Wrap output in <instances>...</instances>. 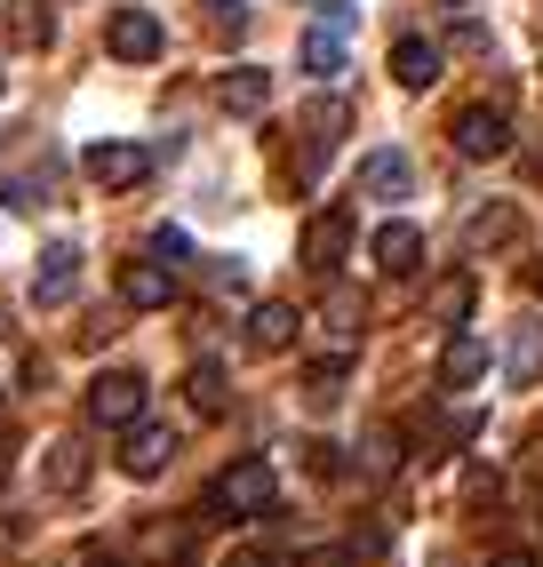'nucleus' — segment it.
Wrapping results in <instances>:
<instances>
[{
  "label": "nucleus",
  "instance_id": "473e14b6",
  "mask_svg": "<svg viewBox=\"0 0 543 567\" xmlns=\"http://www.w3.org/2000/svg\"><path fill=\"white\" fill-rule=\"evenodd\" d=\"M448 9H463V0H448Z\"/></svg>",
  "mask_w": 543,
  "mask_h": 567
},
{
  "label": "nucleus",
  "instance_id": "5701e85b",
  "mask_svg": "<svg viewBox=\"0 0 543 567\" xmlns=\"http://www.w3.org/2000/svg\"><path fill=\"white\" fill-rule=\"evenodd\" d=\"M512 233H520V208H512V200H495V208H480L472 224H463V248H503Z\"/></svg>",
  "mask_w": 543,
  "mask_h": 567
},
{
  "label": "nucleus",
  "instance_id": "9d476101",
  "mask_svg": "<svg viewBox=\"0 0 543 567\" xmlns=\"http://www.w3.org/2000/svg\"><path fill=\"white\" fill-rule=\"evenodd\" d=\"M368 256H376V272H392V280H416V272H423V233L392 216V224H376Z\"/></svg>",
  "mask_w": 543,
  "mask_h": 567
},
{
  "label": "nucleus",
  "instance_id": "a211bd4d",
  "mask_svg": "<svg viewBox=\"0 0 543 567\" xmlns=\"http://www.w3.org/2000/svg\"><path fill=\"white\" fill-rule=\"evenodd\" d=\"M41 480H49V496H81V480H89V447H81V440H49Z\"/></svg>",
  "mask_w": 543,
  "mask_h": 567
},
{
  "label": "nucleus",
  "instance_id": "a878e982",
  "mask_svg": "<svg viewBox=\"0 0 543 567\" xmlns=\"http://www.w3.org/2000/svg\"><path fill=\"white\" fill-rule=\"evenodd\" d=\"M224 567H288V559L264 551V544H240V551H224Z\"/></svg>",
  "mask_w": 543,
  "mask_h": 567
},
{
  "label": "nucleus",
  "instance_id": "6ab92c4d",
  "mask_svg": "<svg viewBox=\"0 0 543 567\" xmlns=\"http://www.w3.org/2000/svg\"><path fill=\"white\" fill-rule=\"evenodd\" d=\"M392 81H400V89H432V81H440V49L416 41V32H408V41H392Z\"/></svg>",
  "mask_w": 543,
  "mask_h": 567
},
{
  "label": "nucleus",
  "instance_id": "1a4fd4ad",
  "mask_svg": "<svg viewBox=\"0 0 543 567\" xmlns=\"http://www.w3.org/2000/svg\"><path fill=\"white\" fill-rule=\"evenodd\" d=\"M216 104L232 112V121H264V104H272V72H264V64H232V72H216Z\"/></svg>",
  "mask_w": 543,
  "mask_h": 567
},
{
  "label": "nucleus",
  "instance_id": "0eeeda50",
  "mask_svg": "<svg viewBox=\"0 0 543 567\" xmlns=\"http://www.w3.org/2000/svg\"><path fill=\"white\" fill-rule=\"evenodd\" d=\"M72 288H81V248H72V240H49L41 264H32V305L57 312V305H72Z\"/></svg>",
  "mask_w": 543,
  "mask_h": 567
},
{
  "label": "nucleus",
  "instance_id": "9b49d317",
  "mask_svg": "<svg viewBox=\"0 0 543 567\" xmlns=\"http://www.w3.org/2000/svg\"><path fill=\"white\" fill-rule=\"evenodd\" d=\"M360 193H368V200H408V193H416V161L400 153V144L368 153V161H360Z\"/></svg>",
  "mask_w": 543,
  "mask_h": 567
},
{
  "label": "nucleus",
  "instance_id": "7ed1b4c3",
  "mask_svg": "<svg viewBox=\"0 0 543 567\" xmlns=\"http://www.w3.org/2000/svg\"><path fill=\"white\" fill-rule=\"evenodd\" d=\"M144 408H152V384H144L136 368H104L96 384H89V415H96V424H112V432L136 424Z\"/></svg>",
  "mask_w": 543,
  "mask_h": 567
},
{
  "label": "nucleus",
  "instance_id": "20e7f679",
  "mask_svg": "<svg viewBox=\"0 0 543 567\" xmlns=\"http://www.w3.org/2000/svg\"><path fill=\"white\" fill-rule=\"evenodd\" d=\"M176 464V432L152 424V415H136V424H121V472L129 480H161Z\"/></svg>",
  "mask_w": 543,
  "mask_h": 567
},
{
  "label": "nucleus",
  "instance_id": "dca6fc26",
  "mask_svg": "<svg viewBox=\"0 0 543 567\" xmlns=\"http://www.w3.org/2000/svg\"><path fill=\"white\" fill-rule=\"evenodd\" d=\"M360 320H368V296L336 280V288H328V305H320V328H328V344H336V352H352V344H360Z\"/></svg>",
  "mask_w": 543,
  "mask_h": 567
},
{
  "label": "nucleus",
  "instance_id": "c85d7f7f",
  "mask_svg": "<svg viewBox=\"0 0 543 567\" xmlns=\"http://www.w3.org/2000/svg\"><path fill=\"white\" fill-rule=\"evenodd\" d=\"M152 256H168V264H176V256H192V240L176 233V224H161V233H152Z\"/></svg>",
  "mask_w": 543,
  "mask_h": 567
},
{
  "label": "nucleus",
  "instance_id": "393cba45",
  "mask_svg": "<svg viewBox=\"0 0 543 567\" xmlns=\"http://www.w3.org/2000/svg\"><path fill=\"white\" fill-rule=\"evenodd\" d=\"M201 9H208V24L224 32V41H240V32H248V0H201Z\"/></svg>",
  "mask_w": 543,
  "mask_h": 567
},
{
  "label": "nucleus",
  "instance_id": "4be33fe9",
  "mask_svg": "<svg viewBox=\"0 0 543 567\" xmlns=\"http://www.w3.org/2000/svg\"><path fill=\"white\" fill-rule=\"evenodd\" d=\"M472 296H480V280H472V272H448V280L432 288V305H423V312H432L440 328H463V320H472Z\"/></svg>",
  "mask_w": 543,
  "mask_h": 567
},
{
  "label": "nucleus",
  "instance_id": "6e6552de",
  "mask_svg": "<svg viewBox=\"0 0 543 567\" xmlns=\"http://www.w3.org/2000/svg\"><path fill=\"white\" fill-rule=\"evenodd\" d=\"M81 168H89V184H104V193H129V184L152 176V153L144 144H89Z\"/></svg>",
  "mask_w": 543,
  "mask_h": 567
},
{
  "label": "nucleus",
  "instance_id": "f3484780",
  "mask_svg": "<svg viewBox=\"0 0 543 567\" xmlns=\"http://www.w3.org/2000/svg\"><path fill=\"white\" fill-rule=\"evenodd\" d=\"M184 551H192V527L184 519H152L136 536V567H176Z\"/></svg>",
  "mask_w": 543,
  "mask_h": 567
},
{
  "label": "nucleus",
  "instance_id": "7c9ffc66",
  "mask_svg": "<svg viewBox=\"0 0 543 567\" xmlns=\"http://www.w3.org/2000/svg\"><path fill=\"white\" fill-rule=\"evenodd\" d=\"M89 567H121V559H89Z\"/></svg>",
  "mask_w": 543,
  "mask_h": 567
},
{
  "label": "nucleus",
  "instance_id": "2f4dec72",
  "mask_svg": "<svg viewBox=\"0 0 543 567\" xmlns=\"http://www.w3.org/2000/svg\"><path fill=\"white\" fill-rule=\"evenodd\" d=\"M535 288H543V264H535Z\"/></svg>",
  "mask_w": 543,
  "mask_h": 567
},
{
  "label": "nucleus",
  "instance_id": "f8f14e48",
  "mask_svg": "<svg viewBox=\"0 0 543 567\" xmlns=\"http://www.w3.org/2000/svg\"><path fill=\"white\" fill-rule=\"evenodd\" d=\"M344 248H352V216H344V208H328V216L304 224V264H313V272H336Z\"/></svg>",
  "mask_w": 543,
  "mask_h": 567
},
{
  "label": "nucleus",
  "instance_id": "f257e3e1",
  "mask_svg": "<svg viewBox=\"0 0 543 567\" xmlns=\"http://www.w3.org/2000/svg\"><path fill=\"white\" fill-rule=\"evenodd\" d=\"M352 32H360L352 0H320L313 32H304V72H313V81H336V72L352 64Z\"/></svg>",
  "mask_w": 543,
  "mask_h": 567
},
{
  "label": "nucleus",
  "instance_id": "ddd939ff",
  "mask_svg": "<svg viewBox=\"0 0 543 567\" xmlns=\"http://www.w3.org/2000/svg\"><path fill=\"white\" fill-rule=\"evenodd\" d=\"M480 375H488V344H480L472 328H455L448 344H440V384H448V392H472Z\"/></svg>",
  "mask_w": 543,
  "mask_h": 567
},
{
  "label": "nucleus",
  "instance_id": "bb28decb",
  "mask_svg": "<svg viewBox=\"0 0 543 567\" xmlns=\"http://www.w3.org/2000/svg\"><path fill=\"white\" fill-rule=\"evenodd\" d=\"M392 464H400V440L376 432V440H368V472H392Z\"/></svg>",
  "mask_w": 543,
  "mask_h": 567
},
{
  "label": "nucleus",
  "instance_id": "423d86ee",
  "mask_svg": "<svg viewBox=\"0 0 543 567\" xmlns=\"http://www.w3.org/2000/svg\"><path fill=\"white\" fill-rule=\"evenodd\" d=\"M455 153L463 161H503V153H512V121H503V112L495 104H472V112H455Z\"/></svg>",
  "mask_w": 543,
  "mask_h": 567
},
{
  "label": "nucleus",
  "instance_id": "2eb2a0df",
  "mask_svg": "<svg viewBox=\"0 0 543 567\" xmlns=\"http://www.w3.org/2000/svg\"><path fill=\"white\" fill-rule=\"evenodd\" d=\"M121 305L168 312V305H176V272H168V264H129V272H121Z\"/></svg>",
  "mask_w": 543,
  "mask_h": 567
},
{
  "label": "nucleus",
  "instance_id": "412c9836",
  "mask_svg": "<svg viewBox=\"0 0 543 567\" xmlns=\"http://www.w3.org/2000/svg\"><path fill=\"white\" fill-rule=\"evenodd\" d=\"M184 400H192V415H208V424H216V415L232 408V392H224V368H216V360H192V375H184Z\"/></svg>",
  "mask_w": 543,
  "mask_h": 567
},
{
  "label": "nucleus",
  "instance_id": "72a5a7b5",
  "mask_svg": "<svg viewBox=\"0 0 543 567\" xmlns=\"http://www.w3.org/2000/svg\"><path fill=\"white\" fill-rule=\"evenodd\" d=\"M0 472H9V456H0Z\"/></svg>",
  "mask_w": 543,
  "mask_h": 567
},
{
  "label": "nucleus",
  "instance_id": "f704fd0d",
  "mask_svg": "<svg viewBox=\"0 0 543 567\" xmlns=\"http://www.w3.org/2000/svg\"><path fill=\"white\" fill-rule=\"evenodd\" d=\"M0 89H9V81H0Z\"/></svg>",
  "mask_w": 543,
  "mask_h": 567
},
{
  "label": "nucleus",
  "instance_id": "c756f323",
  "mask_svg": "<svg viewBox=\"0 0 543 567\" xmlns=\"http://www.w3.org/2000/svg\"><path fill=\"white\" fill-rule=\"evenodd\" d=\"M488 567H543L535 551H503V559H488Z\"/></svg>",
  "mask_w": 543,
  "mask_h": 567
},
{
  "label": "nucleus",
  "instance_id": "4468645a",
  "mask_svg": "<svg viewBox=\"0 0 543 567\" xmlns=\"http://www.w3.org/2000/svg\"><path fill=\"white\" fill-rule=\"evenodd\" d=\"M296 305H280V296H264V305H248V352H288L296 344Z\"/></svg>",
  "mask_w": 543,
  "mask_h": 567
},
{
  "label": "nucleus",
  "instance_id": "f03ea898",
  "mask_svg": "<svg viewBox=\"0 0 543 567\" xmlns=\"http://www.w3.org/2000/svg\"><path fill=\"white\" fill-rule=\"evenodd\" d=\"M272 496H280V480H272V456H240V464H224L216 487H208V504L224 519H264Z\"/></svg>",
  "mask_w": 543,
  "mask_h": 567
},
{
  "label": "nucleus",
  "instance_id": "cd10ccee",
  "mask_svg": "<svg viewBox=\"0 0 543 567\" xmlns=\"http://www.w3.org/2000/svg\"><path fill=\"white\" fill-rule=\"evenodd\" d=\"M112 336H121V320H112V312H96V320L81 328V344H89V352H104V344H112Z\"/></svg>",
  "mask_w": 543,
  "mask_h": 567
},
{
  "label": "nucleus",
  "instance_id": "39448f33",
  "mask_svg": "<svg viewBox=\"0 0 543 567\" xmlns=\"http://www.w3.org/2000/svg\"><path fill=\"white\" fill-rule=\"evenodd\" d=\"M104 49H112V64H152V56L168 49V32H161L152 9H121V17L104 24Z\"/></svg>",
  "mask_w": 543,
  "mask_h": 567
},
{
  "label": "nucleus",
  "instance_id": "aec40b11",
  "mask_svg": "<svg viewBox=\"0 0 543 567\" xmlns=\"http://www.w3.org/2000/svg\"><path fill=\"white\" fill-rule=\"evenodd\" d=\"M503 375H512V384H535V375H543V320H520L512 328V344H503Z\"/></svg>",
  "mask_w": 543,
  "mask_h": 567
},
{
  "label": "nucleus",
  "instance_id": "b1692460",
  "mask_svg": "<svg viewBox=\"0 0 543 567\" xmlns=\"http://www.w3.org/2000/svg\"><path fill=\"white\" fill-rule=\"evenodd\" d=\"M304 400H313V408H336V400H344V352L320 360L313 375H304Z\"/></svg>",
  "mask_w": 543,
  "mask_h": 567
}]
</instances>
